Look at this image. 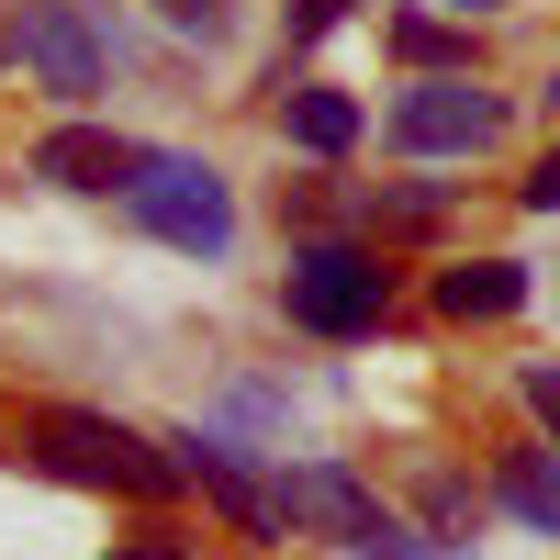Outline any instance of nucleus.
Wrapping results in <instances>:
<instances>
[{"label":"nucleus","mask_w":560,"mask_h":560,"mask_svg":"<svg viewBox=\"0 0 560 560\" xmlns=\"http://www.w3.org/2000/svg\"><path fill=\"white\" fill-rule=\"evenodd\" d=\"M280 135H292L303 158H348L359 135H370V113H359V90H325V79H303V90H280Z\"/></svg>","instance_id":"obj_9"},{"label":"nucleus","mask_w":560,"mask_h":560,"mask_svg":"<svg viewBox=\"0 0 560 560\" xmlns=\"http://www.w3.org/2000/svg\"><path fill=\"white\" fill-rule=\"evenodd\" d=\"M280 314L303 325V337H370V325L393 314V258L370 236H303L292 247V280H280Z\"/></svg>","instance_id":"obj_2"},{"label":"nucleus","mask_w":560,"mask_h":560,"mask_svg":"<svg viewBox=\"0 0 560 560\" xmlns=\"http://www.w3.org/2000/svg\"><path fill=\"white\" fill-rule=\"evenodd\" d=\"M549 113H560V68H549Z\"/></svg>","instance_id":"obj_21"},{"label":"nucleus","mask_w":560,"mask_h":560,"mask_svg":"<svg viewBox=\"0 0 560 560\" xmlns=\"http://www.w3.org/2000/svg\"><path fill=\"white\" fill-rule=\"evenodd\" d=\"M493 504L527 516L538 538H560V448H504L493 459Z\"/></svg>","instance_id":"obj_11"},{"label":"nucleus","mask_w":560,"mask_h":560,"mask_svg":"<svg viewBox=\"0 0 560 560\" xmlns=\"http://www.w3.org/2000/svg\"><path fill=\"white\" fill-rule=\"evenodd\" d=\"M124 224H147V236L179 247V258H224L236 247V191H224V168L147 147V168L124 179Z\"/></svg>","instance_id":"obj_3"},{"label":"nucleus","mask_w":560,"mask_h":560,"mask_svg":"<svg viewBox=\"0 0 560 560\" xmlns=\"http://www.w3.org/2000/svg\"><path fill=\"white\" fill-rule=\"evenodd\" d=\"M438 12H448V23H471V12H504V0H438Z\"/></svg>","instance_id":"obj_20"},{"label":"nucleus","mask_w":560,"mask_h":560,"mask_svg":"<svg viewBox=\"0 0 560 560\" xmlns=\"http://www.w3.org/2000/svg\"><path fill=\"white\" fill-rule=\"evenodd\" d=\"M168 448H179V471H191V482L224 504V527H236V538H292V516H280V482H258L224 438H202V427H191V438H168Z\"/></svg>","instance_id":"obj_7"},{"label":"nucleus","mask_w":560,"mask_h":560,"mask_svg":"<svg viewBox=\"0 0 560 560\" xmlns=\"http://www.w3.org/2000/svg\"><path fill=\"white\" fill-rule=\"evenodd\" d=\"M135 560H191V549H179V538H135Z\"/></svg>","instance_id":"obj_19"},{"label":"nucleus","mask_w":560,"mask_h":560,"mask_svg":"<svg viewBox=\"0 0 560 560\" xmlns=\"http://www.w3.org/2000/svg\"><path fill=\"white\" fill-rule=\"evenodd\" d=\"M527 213H560V147H549V158L527 168Z\"/></svg>","instance_id":"obj_18"},{"label":"nucleus","mask_w":560,"mask_h":560,"mask_svg":"<svg viewBox=\"0 0 560 560\" xmlns=\"http://www.w3.org/2000/svg\"><path fill=\"white\" fill-rule=\"evenodd\" d=\"M516 393H527V415H538V427L560 438V359H527V382H516Z\"/></svg>","instance_id":"obj_16"},{"label":"nucleus","mask_w":560,"mask_h":560,"mask_svg":"<svg viewBox=\"0 0 560 560\" xmlns=\"http://www.w3.org/2000/svg\"><path fill=\"white\" fill-rule=\"evenodd\" d=\"M504 135V102L471 79V68H438V79H404L393 113H382V147L393 158H482Z\"/></svg>","instance_id":"obj_6"},{"label":"nucleus","mask_w":560,"mask_h":560,"mask_svg":"<svg viewBox=\"0 0 560 560\" xmlns=\"http://www.w3.org/2000/svg\"><path fill=\"white\" fill-rule=\"evenodd\" d=\"M348 12H359V0H292V45H325Z\"/></svg>","instance_id":"obj_17"},{"label":"nucleus","mask_w":560,"mask_h":560,"mask_svg":"<svg viewBox=\"0 0 560 560\" xmlns=\"http://www.w3.org/2000/svg\"><path fill=\"white\" fill-rule=\"evenodd\" d=\"M0 57H12L45 102H102V79H113V45H102V23H90L79 0H12V12H0Z\"/></svg>","instance_id":"obj_5"},{"label":"nucleus","mask_w":560,"mask_h":560,"mask_svg":"<svg viewBox=\"0 0 560 560\" xmlns=\"http://www.w3.org/2000/svg\"><path fill=\"white\" fill-rule=\"evenodd\" d=\"M471 516H482L471 482H427V538H438V549H471Z\"/></svg>","instance_id":"obj_13"},{"label":"nucleus","mask_w":560,"mask_h":560,"mask_svg":"<svg viewBox=\"0 0 560 560\" xmlns=\"http://www.w3.org/2000/svg\"><path fill=\"white\" fill-rule=\"evenodd\" d=\"M393 57H404L415 79H438V68H471V34L438 23V12H393Z\"/></svg>","instance_id":"obj_12"},{"label":"nucleus","mask_w":560,"mask_h":560,"mask_svg":"<svg viewBox=\"0 0 560 560\" xmlns=\"http://www.w3.org/2000/svg\"><path fill=\"white\" fill-rule=\"evenodd\" d=\"M158 23H168V34H202V45H213L224 23H236V0H158Z\"/></svg>","instance_id":"obj_15"},{"label":"nucleus","mask_w":560,"mask_h":560,"mask_svg":"<svg viewBox=\"0 0 560 560\" xmlns=\"http://www.w3.org/2000/svg\"><path fill=\"white\" fill-rule=\"evenodd\" d=\"M527 303V258H459V269H438V314L448 325H504Z\"/></svg>","instance_id":"obj_10"},{"label":"nucleus","mask_w":560,"mask_h":560,"mask_svg":"<svg viewBox=\"0 0 560 560\" xmlns=\"http://www.w3.org/2000/svg\"><path fill=\"white\" fill-rule=\"evenodd\" d=\"M438 213H448L438 191H382V202H370V224H382V236H427Z\"/></svg>","instance_id":"obj_14"},{"label":"nucleus","mask_w":560,"mask_h":560,"mask_svg":"<svg viewBox=\"0 0 560 560\" xmlns=\"http://www.w3.org/2000/svg\"><path fill=\"white\" fill-rule=\"evenodd\" d=\"M23 459L57 471V482H79V493H124V504H168L179 482H191L168 438H135L124 415H90V404H34L23 415Z\"/></svg>","instance_id":"obj_1"},{"label":"nucleus","mask_w":560,"mask_h":560,"mask_svg":"<svg viewBox=\"0 0 560 560\" xmlns=\"http://www.w3.org/2000/svg\"><path fill=\"white\" fill-rule=\"evenodd\" d=\"M23 168L57 179V191H124V179L147 168V147H135V135H113V124H57V135H34Z\"/></svg>","instance_id":"obj_8"},{"label":"nucleus","mask_w":560,"mask_h":560,"mask_svg":"<svg viewBox=\"0 0 560 560\" xmlns=\"http://www.w3.org/2000/svg\"><path fill=\"white\" fill-rule=\"evenodd\" d=\"M280 516L325 527V538L359 549V560H438V538L415 527V516H393L382 493H359V471H337V459H292V471H280Z\"/></svg>","instance_id":"obj_4"}]
</instances>
